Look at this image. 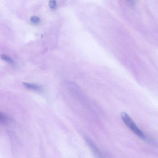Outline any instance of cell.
Here are the masks:
<instances>
[{"label": "cell", "instance_id": "6da1fadb", "mask_svg": "<svg viewBox=\"0 0 158 158\" xmlns=\"http://www.w3.org/2000/svg\"><path fill=\"white\" fill-rule=\"evenodd\" d=\"M122 121L127 127L138 137L145 139V137L142 131L138 128L133 119L126 113H122L121 115Z\"/></svg>", "mask_w": 158, "mask_h": 158}, {"label": "cell", "instance_id": "7a4b0ae2", "mask_svg": "<svg viewBox=\"0 0 158 158\" xmlns=\"http://www.w3.org/2000/svg\"><path fill=\"white\" fill-rule=\"evenodd\" d=\"M23 84L25 87L29 89L36 90H39L40 88L39 87L36 85L25 82H24Z\"/></svg>", "mask_w": 158, "mask_h": 158}, {"label": "cell", "instance_id": "3957f363", "mask_svg": "<svg viewBox=\"0 0 158 158\" xmlns=\"http://www.w3.org/2000/svg\"><path fill=\"white\" fill-rule=\"evenodd\" d=\"M0 57L3 60H5L11 64H14V61L12 59L6 55H0Z\"/></svg>", "mask_w": 158, "mask_h": 158}, {"label": "cell", "instance_id": "277c9868", "mask_svg": "<svg viewBox=\"0 0 158 158\" xmlns=\"http://www.w3.org/2000/svg\"><path fill=\"white\" fill-rule=\"evenodd\" d=\"M8 120V118L6 115L0 113V123H5Z\"/></svg>", "mask_w": 158, "mask_h": 158}, {"label": "cell", "instance_id": "5b68a950", "mask_svg": "<svg viewBox=\"0 0 158 158\" xmlns=\"http://www.w3.org/2000/svg\"><path fill=\"white\" fill-rule=\"evenodd\" d=\"M31 21L34 23H37L39 22L40 19L39 17L36 16H33L30 19Z\"/></svg>", "mask_w": 158, "mask_h": 158}, {"label": "cell", "instance_id": "8992f818", "mask_svg": "<svg viewBox=\"0 0 158 158\" xmlns=\"http://www.w3.org/2000/svg\"><path fill=\"white\" fill-rule=\"evenodd\" d=\"M49 6L52 9H55L56 6V3L55 1H51L49 2Z\"/></svg>", "mask_w": 158, "mask_h": 158}, {"label": "cell", "instance_id": "52a82bcc", "mask_svg": "<svg viewBox=\"0 0 158 158\" xmlns=\"http://www.w3.org/2000/svg\"><path fill=\"white\" fill-rule=\"evenodd\" d=\"M128 3L130 5H133L134 4V1H128Z\"/></svg>", "mask_w": 158, "mask_h": 158}]
</instances>
